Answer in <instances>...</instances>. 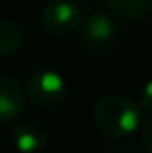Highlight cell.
Returning <instances> with one entry per match:
<instances>
[{
	"mask_svg": "<svg viewBox=\"0 0 152 153\" xmlns=\"http://www.w3.org/2000/svg\"><path fill=\"white\" fill-rule=\"evenodd\" d=\"M41 23L51 33H70L82 23V12L70 0H51L41 12Z\"/></svg>",
	"mask_w": 152,
	"mask_h": 153,
	"instance_id": "3957f363",
	"label": "cell"
},
{
	"mask_svg": "<svg viewBox=\"0 0 152 153\" xmlns=\"http://www.w3.org/2000/svg\"><path fill=\"white\" fill-rule=\"evenodd\" d=\"M111 12L125 19H141L152 12V0H105Z\"/></svg>",
	"mask_w": 152,
	"mask_h": 153,
	"instance_id": "52a82bcc",
	"label": "cell"
},
{
	"mask_svg": "<svg viewBox=\"0 0 152 153\" xmlns=\"http://www.w3.org/2000/svg\"><path fill=\"white\" fill-rule=\"evenodd\" d=\"M26 93L37 107L59 108L66 101L68 89L61 74L53 70H37L27 78Z\"/></svg>",
	"mask_w": 152,
	"mask_h": 153,
	"instance_id": "7a4b0ae2",
	"label": "cell"
},
{
	"mask_svg": "<svg viewBox=\"0 0 152 153\" xmlns=\"http://www.w3.org/2000/svg\"><path fill=\"white\" fill-rule=\"evenodd\" d=\"M49 130L41 122L35 120H22L12 128V146L20 153H39L47 147Z\"/></svg>",
	"mask_w": 152,
	"mask_h": 153,
	"instance_id": "5b68a950",
	"label": "cell"
},
{
	"mask_svg": "<svg viewBox=\"0 0 152 153\" xmlns=\"http://www.w3.org/2000/svg\"><path fill=\"white\" fill-rule=\"evenodd\" d=\"M26 91L12 78L0 76V122H12L23 111Z\"/></svg>",
	"mask_w": 152,
	"mask_h": 153,
	"instance_id": "8992f818",
	"label": "cell"
},
{
	"mask_svg": "<svg viewBox=\"0 0 152 153\" xmlns=\"http://www.w3.org/2000/svg\"><path fill=\"white\" fill-rule=\"evenodd\" d=\"M80 35H82V41L88 49L103 51L111 45V41L115 37V23L109 16L96 12L82 22Z\"/></svg>",
	"mask_w": 152,
	"mask_h": 153,
	"instance_id": "277c9868",
	"label": "cell"
},
{
	"mask_svg": "<svg viewBox=\"0 0 152 153\" xmlns=\"http://www.w3.org/2000/svg\"><path fill=\"white\" fill-rule=\"evenodd\" d=\"M141 108L152 114V79L142 87V91H141Z\"/></svg>",
	"mask_w": 152,
	"mask_h": 153,
	"instance_id": "9c48e42d",
	"label": "cell"
},
{
	"mask_svg": "<svg viewBox=\"0 0 152 153\" xmlns=\"http://www.w3.org/2000/svg\"><path fill=\"white\" fill-rule=\"evenodd\" d=\"M94 122L109 138H131L141 126V108L127 97L107 95L94 107Z\"/></svg>",
	"mask_w": 152,
	"mask_h": 153,
	"instance_id": "6da1fadb",
	"label": "cell"
},
{
	"mask_svg": "<svg viewBox=\"0 0 152 153\" xmlns=\"http://www.w3.org/2000/svg\"><path fill=\"white\" fill-rule=\"evenodd\" d=\"M141 140H142V143H144L146 151L152 153V120H148V122L142 126V130H141Z\"/></svg>",
	"mask_w": 152,
	"mask_h": 153,
	"instance_id": "30bf717a",
	"label": "cell"
},
{
	"mask_svg": "<svg viewBox=\"0 0 152 153\" xmlns=\"http://www.w3.org/2000/svg\"><path fill=\"white\" fill-rule=\"evenodd\" d=\"M23 35L16 23L0 18V56H10L22 49Z\"/></svg>",
	"mask_w": 152,
	"mask_h": 153,
	"instance_id": "ba28073f",
	"label": "cell"
}]
</instances>
